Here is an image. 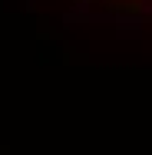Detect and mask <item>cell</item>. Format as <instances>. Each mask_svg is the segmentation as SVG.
Returning a JSON list of instances; mask_svg holds the SVG:
<instances>
[{
    "instance_id": "6da1fadb",
    "label": "cell",
    "mask_w": 152,
    "mask_h": 155,
    "mask_svg": "<svg viewBox=\"0 0 152 155\" xmlns=\"http://www.w3.org/2000/svg\"><path fill=\"white\" fill-rule=\"evenodd\" d=\"M119 7H139V10H152V0H113Z\"/></svg>"
}]
</instances>
